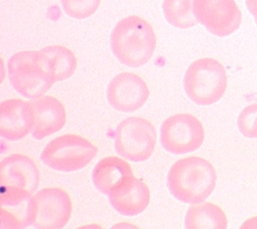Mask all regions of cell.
Returning a JSON list of instances; mask_svg holds the SVG:
<instances>
[{"instance_id":"6da1fadb","label":"cell","mask_w":257,"mask_h":229,"mask_svg":"<svg viewBox=\"0 0 257 229\" xmlns=\"http://www.w3.org/2000/svg\"><path fill=\"white\" fill-rule=\"evenodd\" d=\"M216 184L212 164L200 157H188L177 161L168 174V187L172 195L185 204L205 202Z\"/></svg>"},{"instance_id":"7a4b0ae2","label":"cell","mask_w":257,"mask_h":229,"mask_svg":"<svg viewBox=\"0 0 257 229\" xmlns=\"http://www.w3.org/2000/svg\"><path fill=\"white\" fill-rule=\"evenodd\" d=\"M113 55L123 65L139 68L147 63L156 48V36L152 26L139 16L120 20L110 35Z\"/></svg>"},{"instance_id":"3957f363","label":"cell","mask_w":257,"mask_h":229,"mask_svg":"<svg viewBox=\"0 0 257 229\" xmlns=\"http://www.w3.org/2000/svg\"><path fill=\"white\" fill-rule=\"evenodd\" d=\"M228 87L223 65L212 57L193 61L184 77L187 96L198 106L206 107L219 102Z\"/></svg>"},{"instance_id":"277c9868","label":"cell","mask_w":257,"mask_h":229,"mask_svg":"<svg viewBox=\"0 0 257 229\" xmlns=\"http://www.w3.org/2000/svg\"><path fill=\"white\" fill-rule=\"evenodd\" d=\"M98 148L78 134H64L46 144L41 160L49 168L59 172H75L85 168L97 156Z\"/></svg>"},{"instance_id":"5b68a950","label":"cell","mask_w":257,"mask_h":229,"mask_svg":"<svg viewBox=\"0 0 257 229\" xmlns=\"http://www.w3.org/2000/svg\"><path fill=\"white\" fill-rule=\"evenodd\" d=\"M156 131L151 122L140 117L121 121L114 132L115 151L133 162L148 160L155 148Z\"/></svg>"},{"instance_id":"8992f818","label":"cell","mask_w":257,"mask_h":229,"mask_svg":"<svg viewBox=\"0 0 257 229\" xmlns=\"http://www.w3.org/2000/svg\"><path fill=\"white\" fill-rule=\"evenodd\" d=\"M8 71L13 87L31 100L44 95L54 84L38 63L35 50L15 53L9 59Z\"/></svg>"},{"instance_id":"52a82bcc","label":"cell","mask_w":257,"mask_h":229,"mask_svg":"<svg viewBox=\"0 0 257 229\" xmlns=\"http://www.w3.org/2000/svg\"><path fill=\"white\" fill-rule=\"evenodd\" d=\"M205 131L198 118L191 114H176L164 121L160 127V142L174 155L197 150L204 141Z\"/></svg>"},{"instance_id":"ba28073f","label":"cell","mask_w":257,"mask_h":229,"mask_svg":"<svg viewBox=\"0 0 257 229\" xmlns=\"http://www.w3.org/2000/svg\"><path fill=\"white\" fill-rule=\"evenodd\" d=\"M194 15L212 35H232L242 23V14L235 0H194Z\"/></svg>"},{"instance_id":"9c48e42d","label":"cell","mask_w":257,"mask_h":229,"mask_svg":"<svg viewBox=\"0 0 257 229\" xmlns=\"http://www.w3.org/2000/svg\"><path fill=\"white\" fill-rule=\"evenodd\" d=\"M37 216L33 227L37 229H61L68 224L73 213L70 194L59 187H47L33 195Z\"/></svg>"},{"instance_id":"30bf717a","label":"cell","mask_w":257,"mask_h":229,"mask_svg":"<svg viewBox=\"0 0 257 229\" xmlns=\"http://www.w3.org/2000/svg\"><path fill=\"white\" fill-rule=\"evenodd\" d=\"M2 229H23L33 225L37 216V205L29 191L2 185Z\"/></svg>"},{"instance_id":"8fae6325","label":"cell","mask_w":257,"mask_h":229,"mask_svg":"<svg viewBox=\"0 0 257 229\" xmlns=\"http://www.w3.org/2000/svg\"><path fill=\"white\" fill-rule=\"evenodd\" d=\"M106 97L116 111L132 113L142 108L149 97L146 82L135 73H120L108 84Z\"/></svg>"},{"instance_id":"7c38bea8","label":"cell","mask_w":257,"mask_h":229,"mask_svg":"<svg viewBox=\"0 0 257 229\" xmlns=\"http://www.w3.org/2000/svg\"><path fill=\"white\" fill-rule=\"evenodd\" d=\"M34 126V113L30 102L11 98L0 104V135L17 141L25 138Z\"/></svg>"},{"instance_id":"4fadbf2b","label":"cell","mask_w":257,"mask_h":229,"mask_svg":"<svg viewBox=\"0 0 257 229\" xmlns=\"http://www.w3.org/2000/svg\"><path fill=\"white\" fill-rule=\"evenodd\" d=\"M109 203L120 215L132 217L143 213L150 202L148 186L134 175L125 177L110 192Z\"/></svg>"},{"instance_id":"5bb4252c","label":"cell","mask_w":257,"mask_h":229,"mask_svg":"<svg viewBox=\"0 0 257 229\" xmlns=\"http://www.w3.org/2000/svg\"><path fill=\"white\" fill-rule=\"evenodd\" d=\"M34 113L32 135L37 140L44 139L60 131L67 122V112L54 96H39L30 101Z\"/></svg>"},{"instance_id":"9a60e30c","label":"cell","mask_w":257,"mask_h":229,"mask_svg":"<svg viewBox=\"0 0 257 229\" xmlns=\"http://www.w3.org/2000/svg\"><path fill=\"white\" fill-rule=\"evenodd\" d=\"M2 185L23 188L33 194L40 182V172L35 162L23 154H14L0 163Z\"/></svg>"},{"instance_id":"2e32d148","label":"cell","mask_w":257,"mask_h":229,"mask_svg":"<svg viewBox=\"0 0 257 229\" xmlns=\"http://www.w3.org/2000/svg\"><path fill=\"white\" fill-rule=\"evenodd\" d=\"M37 60L54 83L71 78L78 65L75 53L61 45H51L38 50Z\"/></svg>"},{"instance_id":"e0dca14e","label":"cell","mask_w":257,"mask_h":229,"mask_svg":"<svg viewBox=\"0 0 257 229\" xmlns=\"http://www.w3.org/2000/svg\"><path fill=\"white\" fill-rule=\"evenodd\" d=\"M133 175L130 164L118 157L101 159L93 169L92 180L100 192L109 195L114 187L125 177Z\"/></svg>"},{"instance_id":"ac0fdd59","label":"cell","mask_w":257,"mask_h":229,"mask_svg":"<svg viewBox=\"0 0 257 229\" xmlns=\"http://www.w3.org/2000/svg\"><path fill=\"white\" fill-rule=\"evenodd\" d=\"M185 226L188 229H227L228 218L219 206L202 202L192 204L188 209Z\"/></svg>"},{"instance_id":"d6986e66","label":"cell","mask_w":257,"mask_h":229,"mask_svg":"<svg viewBox=\"0 0 257 229\" xmlns=\"http://www.w3.org/2000/svg\"><path fill=\"white\" fill-rule=\"evenodd\" d=\"M194 0H164L163 11L166 20L174 27L188 29L199 22L193 9Z\"/></svg>"},{"instance_id":"ffe728a7","label":"cell","mask_w":257,"mask_h":229,"mask_svg":"<svg viewBox=\"0 0 257 229\" xmlns=\"http://www.w3.org/2000/svg\"><path fill=\"white\" fill-rule=\"evenodd\" d=\"M101 0H60L63 12L70 18L84 20L98 10Z\"/></svg>"},{"instance_id":"44dd1931","label":"cell","mask_w":257,"mask_h":229,"mask_svg":"<svg viewBox=\"0 0 257 229\" xmlns=\"http://www.w3.org/2000/svg\"><path fill=\"white\" fill-rule=\"evenodd\" d=\"M237 126L247 138H257V103L245 107L239 114Z\"/></svg>"},{"instance_id":"7402d4cb","label":"cell","mask_w":257,"mask_h":229,"mask_svg":"<svg viewBox=\"0 0 257 229\" xmlns=\"http://www.w3.org/2000/svg\"><path fill=\"white\" fill-rule=\"evenodd\" d=\"M246 7L249 13L254 18H257V0H246Z\"/></svg>"},{"instance_id":"603a6c76","label":"cell","mask_w":257,"mask_h":229,"mask_svg":"<svg viewBox=\"0 0 257 229\" xmlns=\"http://www.w3.org/2000/svg\"><path fill=\"white\" fill-rule=\"evenodd\" d=\"M241 228H256L257 229V216L247 219L242 225Z\"/></svg>"},{"instance_id":"cb8c5ba5","label":"cell","mask_w":257,"mask_h":229,"mask_svg":"<svg viewBox=\"0 0 257 229\" xmlns=\"http://www.w3.org/2000/svg\"><path fill=\"white\" fill-rule=\"evenodd\" d=\"M255 23H256V26H257V18H255Z\"/></svg>"}]
</instances>
